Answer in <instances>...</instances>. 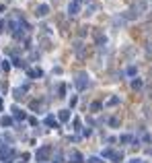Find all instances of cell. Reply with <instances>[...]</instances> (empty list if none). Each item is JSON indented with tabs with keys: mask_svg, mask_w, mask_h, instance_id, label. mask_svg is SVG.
<instances>
[{
	"mask_svg": "<svg viewBox=\"0 0 152 163\" xmlns=\"http://www.w3.org/2000/svg\"><path fill=\"white\" fill-rule=\"evenodd\" d=\"M148 153H150V155H152V149H150V151H148Z\"/></svg>",
	"mask_w": 152,
	"mask_h": 163,
	"instance_id": "25",
	"label": "cell"
},
{
	"mask_svg": "<svg viewBox=\"0 0 152 163\" xmlns=\"http://www.w3.org/2000/svg\"><path fill=\"white\" fill-rule=\"evenodd\" d=\"M99 107H101V103H99V101H95V103L91 105V109H93V112H97V109H99Z\"/></svg>",
	"mask_w": 152,
	"mask_h": 163,
	"instance_id": "19",
	"label": "cell"
},
{
	"mask_svg": "<svg viewBox=\"0 0 152 163\" xmlns=\"http://www.w3.org/2000/svg\"><path fill=\"white\" fill-rule=\"evenodd\" d=\"M74 85H76V89H78V91H84V89L88 87V74L78 72V74H76V79H74Z\"/></svg>",
	"mask_w": 152,
	"mask_h": 163,
	"instance_id": "1",
	"label": "cell"
},
{
	"mask_svg": "<svg viewBox=\"0 0 152 163\" xmlns=\"http://www.w3.org/2000/svg\"><path fill=\"white\" fill-rule=\"evenodd\" d=\"M146 11V2H144V0H140V2H136V4H134V6H132V15H134V17H138V15H142V12Z\"/></svg>",
	"mask_w": 152,
	"mask_h": 163,
	"instance_id": "3",
	"label": "cell"
},
{
	"mask_svg": "<svg viewBox=\"0 0 152 163\" xmlns=\"http://www.w3.org/2000/svg\"><path fill=\"white\" fill-rule=\"evenodd\" d=\"M78 12H80V2L72 0L70 6H68V15H78Z\"/></svg>",
	"mask_w": 152,
	"mask_h": 163,
	"instance_id": "5",
	"label": "cell"
},
{
	"mask_svg": "<svg viewBox=\"0 0 152 163\" xmlns=\"http://www.w3.org/2000/svg\"><path fill=\"white\" fill-rule=\"evenodd\" d=\"M47 12H49V6H47V4H39V6L35 8V15H37V17H45Z\"/></svg>",
	"mask_w": 152,
	"mask_h": 163,
	"instance_id": "6",
	"label": "cell"
},
{
	"mask_svg": "<svg viewBox=\"0 0 152 163\" xmlns=\"http://www.w3.org/2000/svg\"><path fill=\"white\" fill-rule=\"evenodd\" d=\"M119 140H121V142H129V140H132V136H129V134H123Z\"/></svg>",
	"mask_w": 152,
	"mask_h": 163,
	"instance_id": "17",
	"label": "cell"
},
{
	"mask_svg": "<svg viewBox=\"0 0 152 163\" xmlns=\"http://www.w3.org/2000/svg\"><path fill=\"white\" fill-rule=\"evenodd\" d=\"M129 163H138V159H134V161H129Z\"/></svg>",
	"mask_w": 152,
	"mask_h": 163,
	"instance_id": "22",
	"label": "cell"
},
{
	"mask_svg": "<svg viewBox=\"0 0 152 163\" xmlns=\"http://www.w3.org/2000/svg\"><path fill=\"white\" fill-rule=\"evenodd\" d=\"M58 118H60V122H68L70 120V109H62L58 114Z\"/></svg>",
	"mask_w": 152,
	"mask_h": 163,
	"instance_id": "8",
	"label": "cell"
},
{
	"mask_svg": "<svg viewBox=\"0 0 152 163\" xmlns=\"http://www.w3.org/2000/svg\"><path fill=\"white\" fill-rule=\"evenodd\" d=\"M109 124H111V126H119V120H117V118H111Z\"/></svg>",
	"mask_w": 152,
	"mask_h": 163,
	"instance_id": "18",
	"label": "cell"
},
{
	"mask_svg": "<svg viewBox=\"0 0 152 163\" xmlns=\"http://www.w3.org/2000/svg\"><path fill=\"white\" fill-rule=\"evenodd\" d=\"M128 74H136V66H129V68H128Z\"/></svg>",
	"mask_w": 152,
	"mask_h": 163,
	"instance_id": "20",
	"label": "cell"
},
{
	"mask_svg": "<svg viewBox=\"0 0 152 163\" xmlns=\"http://www.w3.org/2000/svg\"><path fill=\"white\" fill-rule=\"evenodd\" d=\"M103 157H105V159H113V161H117V163L123 159L121 153H115V151H111V149H105V151H103Z\"/></svg>",
	"mask_w": 152,
	"mask_h": 163,
	"instance_id": "2",
	"label": "cell"
},
{
	"mask_svg": "<svg viewBox=\"0 0 152 163\" xmlns=\"http://www.w3.org/2000/svg\"><path fill=\"white\" fill-rule=\"evenodd\" d=\"M4 31V21H0V33Z\"/></svg>",
	"mask_w": 152,
	"mask_h": 163,
	"instance_id": "21",
	"label": "cell"
},
{
	"mask_svg": "<svg viewBox=\"0 0 152 163\" xmlns=\"http://www.w3.org/2000/svg\"><path fill=\"white\" fill-rule=\"evenodd\" d=\"M132 87H134V89H140V87H142V81H140V79H134V81H132Z\"/></svg>",
	"mask_w": 152,
	"mask_h": 163,
	"instance_id": "15",
	"label": "cell"
},
{
	"mask_svg": "<svg viewBox=\"0 0 152 163\" xmlns=\"http://www.w3.org/2000/svg\"><path fill=\"white\" fill-rule=\"evenodd\" d=\"M0 109H2V99H0Z\"/></svg>",
	"mask_w": 152,
	"mask_h": 163,
	"instance_id": "23",
	"label": "cell"
},
{
	"mask_svg": "<svg viewBox=\"0 0 152 163\" xmlns=\"http://www.w3.org/2000/svg\"><path fill=\"white\" fill-rule=\"evenodd\" d=\"M86 163H105V161H103L101 157H88V159H86Z\"/></svg>",
	"mask_w": 152,
	"mask_h": 163,
	"instance_id": "14",
	"label": "cell"
},
{
	"mask_svg": "<svg viewBox=\"0 0 152 163\" xmlns=\"http://www.w3.org/2000/svg\"><path fill=\"white\" fill-rule=\"evenodd\" d=\"M76 2H80V4H82V0H76Z\"/></svg>",
	"mask_w": 152,
	"mask_h": 163,
	"instance_id": "24",
	"label": "cell"
},
{
	"mask_svg": "<svg viewBox=\"0 0 152 163\" xmlns=\"http://www.w3.org/2000/svg\"><path fill=\"white\" fill-rule=\"evenodd\" d=\"M12 114H14V118H17V120H25V112L23 109H19V107H12Z\"/></svg>",
	"mask_w": 152,
	"mask_h": 163,
	"instance_id": "9",
	"label": "cell"
},
{
	"mask_svg": "<svg viewBox=\"0 0 152 163\" xmlns=\"http://www.w3.org/2000/svg\"><path fill=\"white\" fill-rule=\"evenodd\" d=\"M0 124H2V126H11V124H12V118H8V116L0 118Z\"/></svg>",
	"mask_w": 152,
	"mask_h": 163,
	"instance_id": "12",
	"label": "cell"
},
{
	"mask_svg": "<svg viewBox=\"0 0 152 163\" xmlns=\"http://www.w3.org/2000/svg\"><path fill=\"white\" fill-rule=\"evenodd\" d=\"M95 37H97V44H99V46H105V44H107V37H105V35L97 33V35H95Z\"/></svg>",
	"mask_w": 152,
	"mask_h": 163,
	"instance_id": "11",
	"label": "cell"
},
{
	"mask_svg": "<svg viewBox=\"0 0 152 163\" xmlns=\"http://www.w3.org/2000/svg\"><path fill=\"white\" fill-rule=\"evenodd\" d=\"M35 157H37V161H45L47 157H49V147H41V149L35 153Z\"/></svg>",
	"mask_w": 152,
	"mask_h": 163,
	"instance_id": "4",
	"label": "cell"
},
{
	"mask_svg": "<svg viewBox=\"0 0 152 163\" xmlns=\"http://www.w3.org/2000/svg\"><path fill=\"white\" fill-rule=\"evenodd\" d=\"M70 161H72V163H82L84 159H82V155H80L78 151H72V153H70Z\"/></svg>",
	"mask_w": 152,
	"mask_h": 163,
	"instance_id": "7",
	"label": "cell"
},
{
	"mask_svg": "<svg viewBox=\"0 0 152 163\" xmlns=\"http://www.w3.org/2000/svg\"><path fill=\"white\" fill-rule=\"evenodd\" d=\"M119 103V99L117 97H111V99H107V105H117Z\"/></svg>",
	"mask_w": 152,
	"mask_h": 163,
	"instance_id": "16",
	"label": "cell"
},
{
	"mask_svg": "<svg viewBox=\"0 0 152 163\" xmlns=\"http://www.w3.org/2000/svg\"><path fill=\"white\" fill-rule=\"evenodd\" d=\"M29 77H33V79H37V77H41V70H39V68H33V70H29Z\"/></svg>",
	"mask_w": 152,
	"mask_h": 163,
	"instance_id": "13",
	"label": "cell"
},
{
	"mask_svg": "<svg viewBox=\"0 0 152 163\" xmlns=\"http://www.w3.org/2000/svg\"><path fill=\"white\" fill-rule=\"evenodd\" d=\"M45 124H47V126H51V128H58V122H56V118H54V116H47L45 118Z\"/></svg>",
	"mask_w": 152,
	"mask_h": 163,
	"instance_id": "10",
	"label": "cell"
}]
</instances>
